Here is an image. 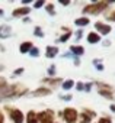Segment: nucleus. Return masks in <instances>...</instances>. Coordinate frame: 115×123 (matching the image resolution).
<instances>
[{
	"instance_id": "17",
	"label": "nucleus",
	"mask_w": 115,
	"mask_h": 123,
	"mask_svg": "<svg viewBox=\"0 0 115 123\" xmlns=\"http://www.w3.org/2000/svg\"><path fill=\"white\" fill-rule=\"evenodd\" d=\"M89 18H77L76 20H74V23L77 25V26H86V25H89Z\"/></svg>"
},
{
	"instance_id": "15",
	"label": "nucleus",
	"mask_w": 115,
	"mask_h": 123,
	"mask_svg": "<svg viewBox=\"0 0 115 123\" xmlns=\"http://www.w3.org/2000/svg\"><path fill=\"white\" fill-rule=\"evenodd\" d=\"M70 51L74 54V55H83L85 54V48L83 46H77V45H73V46H70Z\"/></svg>"
},
{
	"instance_id": "1",
	"label": "nucleus",
	"mask_w": 115,
	"mask_h": 123,
	"mask_svg": "<svg viewBox=\"0 0 115 123\" xmlns=\"http://www.w3.org/2000/svg\"><path fill=\"white\" fill-rule=\"evenodd\" d=\"M25 93H28V88L22 84H13V86H7L5 90L0 91V100L5 98H15V97H21Z\"/></svg>"
},
{
	"instance_id": "27",
	"label": "nucleus",
	"mask_w": 115,
	"mask_h": 123,
	"mask_svg": "<svg viewBox=\"0 0 115 123\" xmlns=\"http://www.w3.org/2000/svg\"><path fill=\"white\" fill-rule=\"evenodd\" d=\"M6 87H7V84H6V80L0 77V91H2V90H5Z\"/></svg>"
},
{
	"instance_id": "30",
	"label": "nucleus",
	"mask_w": 115,
	"mask_h": 123,
	"mask_svg": "<svg viewBox=\"0 0 115 123\" xmlns=\"http://www.w3.org/2000/svg\"><path fill=\"white\" fill-rule=\"evenodd\" d=\"M22 73H23V68H22V67H21V68H16V70H15V71H13V75H15V77H16V75H21V74H22Z\"/></svg>"
},
{
	"instance_id": "21",
	"label": "nucleus",
	"mask_w": 115,
	"mask_h": 123,
	"mask_svg": "<svg viewBox=\"0 0 115 123\" xmlns=\"http://www.w3.org/2000/svg\"><path fill=\"white\" fill-rule=\"evenodd\" d=\"M29 55H31V56H35V58L39 56V49H38L36 46H32L31 51H29Z\"/></svg>"
},
{
	"instance_id": "31",
	"label": "nucleus",
	"mask_w": 115,
	"mask_h": 123,
	"mask_svg": "<svg viewBox=\"0 0 115 123\" xmlns=\"http://www.w3.org/2000/svg\"><path fill=\"white\" fill-rule=\"evenodd\" d=\"M76 88H77L79 91H83V90H85V84H83V83H77V84H76Z\"/></svg>"
},
{
	"instance_id": "12",
	"label": "nucleus",
	"mask_w": 115,
	"mask_h": 123,
	"mask_svg": "<svg viewBox=\"0 0 115 123\" xmlns=\"http://www.w3.org/2000/svg\"><path fill=\"white\" fill-rule=\"evenodd\" d=\"M45 51H47V52H45L47 58H54L57 54H58V48H57V46H47Z\"/></svg>"
},
{
	"instance_id": "33",
	"label": "nucleus",
	"mask_w": 115,
	"mask_h": 123,
	"mask_svg": "<svg viewBox=\"0 0 115 123\" xmlns=\"http://www.w3.org/2000/svg\"><path fill=\"white\" fill-rule=\"evenodd\" d=\"M73 97L70 96V94H67V96H61V100H66V101H70Z\"/></svg>"
},
{
	"instance_id": "19",
	"label": "nucleus",
	"mask_w": 115,
	"mask_h": 123,
	"mask_svg": "<svg viewBox=\"0 0 115 123\" xmlns=\"http://www.w3.org/2000/svg\"><path fill=\"white\" fill-rule=\"evenodd\" d=\"M42 83H45V84H51V86H55V84L61 83V80H60V78H44Z\"/></svg>"
},
{
	"instance_id": "24",
	"label": "nucleus",
	"mask_w": 115,
	"mask_h": 123,
	"mask_svg": "<svg viewBox=\"0 0 115 123\" xmlns=\"http://www.w3.org/2000/svg\"><path fill=\"white\" fill-rule=\"evenodd\" d=\"M55 71H57V68H55V65L52 64V65L48 68V75H50V77H54V75H55Z\"/></svg>"
},
{
	"instance_id": "14",
	"label": "nucleus",
	"mask_w": 115,
	"mask_h": 123,
	"mask_svg": "<svg viewBox=\"0 0 115 123\" xmlns=\"http://www.w3.org/2000/svg\"><path fill=\"white\" fill-rule=\"evenodd\" d=\"M99 41H101V36H99L98 33L90 32V33L87 35V42H89V43H98Z\"/></svg>"
},
{
	"instance_id": "39",
	"label": "nucleus",
	"mask_w": 115,
	"mask_h": 123,
	"mask_svg": "<svg viewBox=\"0 0 115 123\" xmlns=\"http://www.w3.org/2000/svg\"><path fill=\"white\" fill-rule=\"evenodd\" d=\"M111 110H112V111L115 113V104H111Z\"/></svg>"
},
{
	"instance_id": "2",
	"label": "nucleus",
	"mask_w": 115,
	"mask_h": 123,
	"mask_svg": "<svg viewBox=\"0 0 115 123\" xmlns=\"http://www.w3.org/2000/svg\"><path fill=\"white\" fill-rule=\"evenodd\" d=\"M114 2L111 0V2H95V3H90V5H86L83 7V13L86 15H99L102 13L103 10L108 9V5H112Z\"/></svg>"
},
{
	"instance_id": "22",
	"label": "nucleus",
	"mask_w": 115,
	"mask_h": 123,
	"mask_svg": "<svg viewBox=\"0 0 115 123\" xmlns=\"http://www.w3.org/2000/svg\"><path fill=\"white\" fill-rule=\"evenodd\" d=\"M45 9H47V12L51 15V16H54L55 15V10H54V5H51V3H48L47 6H45Z\"/></svg>"
},
{
	"instance_id": "35",
	"label": "nucleus",
	"mask_w": 115,
	"mask_h": 123,
	"mask_svg": "<svg viewBox=\"0 0 115 123\" xmlns=\"http://www.w3.org/2000/svg\"><path fill=\"white\" fill-rule=\"evenodd\" d=\"M60 3H61V5H64V6L70 5V2H69V0H60Z\"/></svg>"
},
{
	"instance_id": "13",
	"label": "nucleus",
	"mask_w": 115,
	"mask_h": 123,
	"mask_svg": "<svg viewBox=\"0 0 115 123\" xmlns=\"http://www.w3.org/2000/svg\"><path fill=\"white\" fill-rule=\"evenodd\" d=\"M31 48H32V42L26 41V42L21 43V46H19V51H21V54H26V52H29V51H31Z\"/></svg>"
},
{
	"instance_id": "8",
	"label": "nucleus",
	"mask_w": 115,
	"mask_h": 123,
	"mask_svg": "<svg viewBox=\"0 0 115 123\" xmlns=\"http://www.w3.org/2000/svg\"><path fill=\"white\" fill-rule=\"evenodd\" d=\"M95 28H96V29H98V32H99V33H102V35H108V33L111 32V29H112L109 25L102 23V22H96V23H95ZM99 33H98V35H99Z\"/></svg>"
},
{
	"instance_id": "5",
	"label": "nucleus",
	"mask_w": 115,
	"mask_h": 123,
	"mask_svg": "<svg viewBox=\"0 0 115 123\" xmlns=\"http://www.w3.org/2000/svg\"><path fill=\"white\" fill-rule=\"evenodd\" d=\"M63 116H64V120H66L67 123H76V122H77V117H79V113H77L76 109L67 107V109H64Z\"/></svg>"
},
{
	"instance_id": "29",
	"label": "nucleus",
	"mask_w": 115,
	"mask_h": 123,
	"mask_svg": "<svg viewBox=\"0 0 115 123\" xmlns=\"http://www.w3.org/2000/svg\"><path fill=\"white\" fill-rule=\"evenodd\" d=\"M44 6V0H39V2H35L34 3V7L35 9H39V7H42Z\"/></svg>"
},
{
	"instance_id": "10",
	"label": "nucleus",
	"mask_w": 115,
	"mask_h": 123,
	"mask_svg": "<svg viewBox=\"0 0 115 123\" xmlns=\"http://www.w3.org/2000/svg\"><path fill=\"white\" fill-rule=\"evenodd\" d=\"M29 12H31L29 7H18V9L13 10L12 15H13V18H22V16H26Z\"/></svg>"
},
{
	"instance_id": "3",
	"label": "nucleus",
	"mask_w": 115,
	"mask_h": 123,
	"mask_svg": "<svg viewBox=\"0 0 115 123\" xmlns=\"http://www.w3.org/2000/svg\"><path fill=\"white\" fill-rule=\"evenodd\" d=\"M54 117H55V113H54V110H51V109L42 110L41 113L36 114V120H38L39 123H54Z\"/></svg>"
},
{
	"instance_id": "4",
	"label": "nucleus",
	"mask_w": 115,
	"mask_h": 123,
	"mask_svg": "<svg viewBox=\"0 0 115 123\" xmlns=\"http://www.w3.org/2000/svg\"><path fill=\"white\" fill-rule=\"evenodd\" d=\"M6 110H7V113H9L10 119H12L15 123H23V122H25V117H23L22 110L15 109V107H9V106H6Z\"/></svg>"
},
{
	"instance_id": "18",
	"label": "nucleus",
	"mask_w": 115,
	"mask_h": 123,
	"mask_svg": "<svg viewBox=\"0 0 115 123\" xmlns=\"http://www.w3.org/2000/svg\"><path fill=\"white\" fill-rule=\"evenodd\" d=\"M92 62H93V65H95V68L98 70V71H103V64H102V59H99V58H95L93 61H92Z\"/></svg>"
},
{
	"instance_id": "6",
	"label": "nucleus",
	"mask_w": 115,
	"mask_h": 123,
	"mask_svg": "<svg viewBox=\"0 0 115 123\" xmlns=\"http://www.w3.org/2000/svg\"><path fill=\"white\" fill-rule=\"evenodd\" d=\"M96 86L99 87V94L103 96L105 98H112V94H114V87L109 86V84H105V83H96Z\"/></svg>"
},
{
	"instance_id": "20",
	"label": "nucleus",
	"mask_w": 115,
	"mask_h": 123,
	"mask_svg": "<svg viewBox=\"0 0 115 123\" xmlns=\"http://www.w3.org/2000/svg\"><path fill=\"white\" fill-rule=\"evenodd\" d=\"M73 86H74V81L73 80H67V81H64L63 83V90H70V88H73Z\"/></svg>"
},
{
	"instance_id": "25",
	"label": "nucleus",
	"mask_w": 115,
	"mask_h": 123,
	"mask_svg": "<svg viewBox=\"0 0 115 123\" xmlns=\"http://www.w3.org/2000/svg\"><path fill=\"white\" fill-rule=\"evenodd\" d=\"M34 33H35V36H39V38H44V32L41 31V28H39V26H36V28H35V32H34Z\"/></svg>"
},
{
	"instance_id": "28",
	"label": "nucleus",
	"mask_w": 115,
	"mask_h": 123,
	"mask_svg": "<svg viewBox=\"0 0 115 123\" xmlns=\"http://www.w3.org/2000/svg\"><path fill=\"white\" fill-rule=\"evenodd\" d=\"M98 123H112V120H111L109 117H101Z\"/></svg>"
},
{
	"instance_id": "23",
	"label": "nucleus",
	"mask_w": 115,
	"mask_h": 123,
	"mask_svg": "<svg viewBox=\"0 0 115 123\" xmlns=\"http://www.w3.org/2000/svg\"><path fill=\"white\" fill-rule=\"evenodd\" d=\"M70 36H72V32H70V31H67V32H66V33H64V35H63L60 39H58V42H66V41H67Z\"/></svg>"
},
{
	"instance_id": "26",
	"label": "nucleus",
	"mask_w": 115,
	"mask_h": 123,
	"mask_svg": "<svg viewBox=\"0 0 115 123\" xmlns=\"http://www.w3.org/2000/svg\"><path fill=\"white\" fill-rule=\"evenodd\" d=\"M106 20H109V22H115V10L106 15Z\"/></svg>"
},
{
	"instance_id": "7",
	"label": "nucleus",
	"mask_w": 115,
	"mask_h": 123,
	"mask_svg": "<svg viewBox=\"0 0 115 123\" xmlns=\"http://www.w3.org/2000/svg\"><path fill=\"white\" fill-rule=\"evenodd\" d=\"M95 111H90L89 109H85V111L80 114V123H90V120L95 117Z\"/></svg>"
},
{
	"instance_id": "37",
	"label": "nucleus",
	"mask_w": 115,
	"mask_h": 123,
	"mask_svg": "<svg viewBox=\"0 0 115 123\" xmlns=\"http://www.w3.org/2000/svg\"><path fill=\"white\" fill-rule=\"evenodd\" d=\"M5 122V117H3V113L0 111V123H3Z\"/></svg>"
},
{
	"instance_id": "40",
	"label": "nucleus",
	"mask_w": 115,
	"mask_h": 123,
	"mask_svg": "<svg viewBox=\"0 0 115 123\" xmlns=\"http://www.w3.org/2000/svg\"><path fill=\"white\" fill-rule=\"evenodd\" d=\"M3 15H5V12H3L2 9H0V16H3Z\"/></svg>"
},
{
	"instance_id": "32",
	"label": "nucleus",
	"mask_w": 115,
	"mask_h": 123,
	"mask_svg": "<svg viewBox=\"0 0 115 123\" xmlns=\"http://www.w3.org/2000/svg\"><path fill=\"white\" fill-rule=\"evenodd\" d=\"M82 36H83V31L80 29V31H77V32H76V38H77V41H79Z\"/></svg>"
},
{
	"instance_id": "41",
	"label": "nucleus",
	"mask_w": 115,
	"mask_h": 123,
	"mask_svg": "<svg viewBox=\"0 0 115 123\" xmlns=\"http://www.w3.org/2000/svg\"><path fill=\"white\" fill-rule=\"evenodd\" d=\"M3 70H5V67H3V65H0V71H3Z\"/></svg>"
},
{
	"instance_id": "16",
	"label": "nucleus",
	"mask_w": 115,
	"mask_h": 123,
	"mask_svg": "<svg viewBox=\"0 0 115 123\" xmlns=\"http://www.w3.org/2000/svg\"><path fill=\"white\" fill-rule=\"evenodd\" d=\"M26 123H38V120H36V113L35 111H29L28 114H26Z\"/></svg>"
},
{
	"instance_id": "11",
	"label": "nucleus",
	"mask_w": 115,
	"mask_h": 123,
	"mask_svg": "<svg viewBox=\"0 0 115 123\" xmlns=\"http://www.w3.org/2000/svg\"><path fill=\"white\" fill-rule=\"evenodd\" d=\"M48 94H51V90H50V88H45V87H41V88L32 91V96H35V97H39V96H48Z\"/></svg>"
},
{
	"instance_id": "36",
	"label": "nucleus",
	"mask_w": 115,
	"mask_h": 123,
	"mask_svg": "<svg viewBox=\"0 0 115 123\" xmlns=\"http://www.w3.org/2000/svg\"><path fill=\"white\" fill-rule=\"evenodd\" d=\"M74 65H76V67H79V65H80V59L74 58Z\"/></svg>"
},
{
	"instance_id": "9",
	"label": "nucleus",
	"mask_w": 115,
	"mask_h": 123,
	"mask_svg": "<svg viewBox=\"0 0 115 123\" xmlns=\"http://www.w3.org/2000/svg\"><path fill=\"white\" fill-rule=\"evenodd\" d=\"M12 35V28L9 25H2L0 26V39H6Z\"/></svg>"
},
{
	"instance_id": "34",
	"label": "nucleus",
	"mask_w": 115,
	"mask_h": 123,
	"mask_svg": "<svg viewBox=\"0 0 115 123\" xmlns=\"http://www.w3.org/2000/svg\"><path fill=\"white\" fill-rule=\"evenodd\" d=\"M90 88H92V83L85 84V91H90Z\"/></svg>"
},
{
	"instance_id": "38",
	"label": "nucleus",
	"mask_w": 115,
	"mask_h": 123,
	"mask_svg": "<svg viewBox=\"0 0 115 123\" xmlns=\"http://www.w3.org/2000/svg\"><path fill=\"white\" fill-rule=\"evenodd\" d=\"M103 45H105V46H108V45H111V42H109V41H105V42H103Z\"/></svg>"
}]
</instances>
